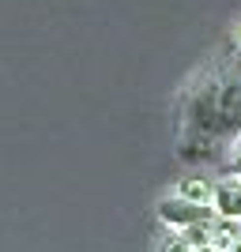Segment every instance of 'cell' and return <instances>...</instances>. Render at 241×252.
Wrapping results in <instances>:
<instances>
[{"label":"cell","instance_id":"cell-1","mask_svg":"<svg viewBox=\"0 0 241 252\" xmlns=\"http://www.w3.org/2000/svg\"><path fill=\"white\" fill-rule=\"evenodd\" d=\"M241 139V53H222L181 91L177 155L211 162Z\"/></svg>","mask_w":241,"mask_h":252},{"label":"cell","instance_id":"cell-2","mask_svg":"<svg viewBox=\"0 0 241 252\" xmlns=\"http://www.w3.org/2000/svg\"><path fill=\"white\" fill-rule=\"evenodd\" d=\"M211 219H215L211 203H196V200H185V196L158 200V222H166L170 230H181V226H192V222H211Z\"/></svg>","mask_w":241,"mask_h":252},{"label":"cell","instance_id":"cell-3","mask_svg":"<svg viewBox=\"0 0 241 252\" xmlns=\"http://www.w3.org/2000/svg\"><path fill=\"white\" fill-rule=\"evenodd\" d=\"M211 207L215 215H226V219H241V177H222L211 185Z\"/></svg>","mask_w":241,"mask_h":252},{"label":"cell","instance_id":"cell-4","mask_svg":"<svg viewBox=\"0 0 241 252\" xmlns=\"http://www.w3.org/2000/svg\"><path fill=\"white\" fill-rule=\"evenodd\" d=\"M238 237H241V219L215 215V222H211V249H234Z\"/></svg>","mask_w":241,"mask_h":252},{"label":"cell","instance_id":"cell-5","mask_svg":"<svg viewBox=\"0 0 241 252\" xmlns=\"http://www.w3.org/2000/svg\"><path fill=\"white\" fill-rule=\"evenodd\" d=\"M177 196H185V200H196V203H211V181L204 177H185L181 181Z\"/></svg>","mask_w":241,"mask_h":252},{"label":"cell","instance_id":"cell-6","mask_svg":"<svg viewBox=\"0 0 241 252\" xmlns=\"http://www.w3.org/2000/svg\"><path fill=\"white\" fill-rule=\"evenodd\" d=\"M215 222V219H211ZM211 222H192V226H181V237L192 245V249H211Z\"/></svg>","mask_w":241,"mask_h":252},{"label":"cell","instance_id":"cell-7","mask_svg":"<svg viewBox=\"0 0 241 252\" xmlns=\"http://www.w3.org/2000/svg\"><path fill=\"white\" fill-rule=\"evenodd\" d=\"M158 252H192V245L181 237V230H173L170 237H162V245H158Z\"/></svg>","mask_w":241,"mask_h":252},{"label":"cell","instance_id":"cell-8","mask_svg":"<svg viewBox=\"0 0 241 252\" xmlns=\"http://www.w3.org/2000/svg\"><path fill=\"white\" fill-rule=\"evenodd\" d=\"M230 169H234V173H241V139L234 143V162H230Z\"/></svg>","mask_w":241,"mask_h":252},{"label":"cell","instance_id":"cell-9","mask_svg":"<svg viewBox=\"0 0 241 252\" xmlns=\"http://www.w3.org/2000/svg\"><path fill=\"white\" fill-rule=\"evenodd\" d=\"M230 252H241V237H238V241H234V249Z\"/></svg>","mask_w":241,"mask_h":252},{"label":"cell","instance_id":"cell-10","mask_svg":"<svg viewBox=\"0 0 241 252\" xmlns=\"http://www.w3.org/2000/svg\"><path fill=\"white\" fill-rule=\"evenodd\" d=\"M192 252H219V249H192Z\"/></svg>","mask_w":241,"mask_h":252},{"label":"cell","instance_id":"cell-11","mask_svg":"<svg viewBox=\"0 0 241 252\" xmlns=\"http://www.w3.org/2000/svg\"><path fill=\"white\" fill-rule=\"evenodd\" d=\"M238 53H241V31H238Z\"/></svg>","mask_w":241,"mask_h":252}]
</instances>
